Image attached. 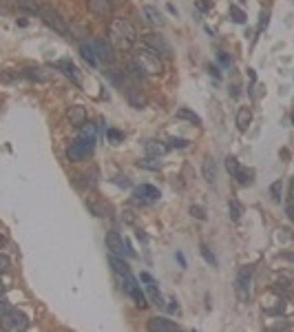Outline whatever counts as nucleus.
<instances>
[{"mask_svg": "<svg viewBox=\"0 0 294 332\" xmlns=\"http://www.w3.org/2000/svg\"><path fill=\"white\" fill-rule=\"evenodd\" d=\"M109 42L113 44V49L117 51H129L133 49V44L137 42V31L129 20L115 18L109 25Z\"/></svg>", "mask_w": 294, "mask_h": 332, "instance_id": "obj_1", "label": "nucleus"}, {"mask_svg": "<svg viewBox=\"0 0 294 332\" xmlns=\"http://www.w3.org/2000/svg\"><path fill=\"white\" fill-rule=\"evenodd\" d=\"M139 69H142L144 76H157V73H162L164 64H162V58L157 56L155 51H151L149 46H144V49H139L135 53V60H133Z\"/></svg>", "mask_w": 294, "mask_h": 332, "instance_id": "obj_2", "label": "nucleus"}, {"mask_svg": "<svg viewBox=\"0 0 294 332\" xmlns=\"http://www.w3.org/2000/svg\"><path fill=\"white\" fill-rule=\"evenodd\" d=\"M38 16L42 18V22H44L46 27H51V29L56 31V33H60V36H66V33H69V27H66L64 18L60 16V13L53 9L51 5H42V7H40V13H38Z\"/></svg>", "mask_w": 294, "mask_h": 332, "instance_id": "obj_3", "label": "nucleus"}, {"mask_svg": "<svg viewBox=\"0 0 294 332\" xmlns=\"http://www.w3.org/2000/svg\"><path fill=\"white\" fill-rule=\"evenodd\" d=\"M93 146H95V142L84 139V137H78V139H73L71 142L69 151H66V157H69V162H82V159L93 151Z\"/></svg>", "mask_w": 294, "mask_h": 332, "instance_id": "obj_4", "label": "nucleus"}, {"mask_svg": "<svg viewBox=\"0 0 294 332\" xmlns=\"http://www.w3.org/2000/svg\"><path fill=\"white\" fill-rule=\"evenodd\" d=\"M142 42H144V46H149L151 51H155V53H159V56H164V58L173 56L170 44L166 42V38L159 36V33H146V36L142 38Z\"/></svg>", "mask_w": 294, "mask_h": 332, "instance_id": "obj_5", "label": "nucleus"}, {"mask_svg": "<svg viewBox=\"0 0 294 332\" xmlns=\"http://www.w3.org/2000/svg\"><path fill=\"white\" fill-rule=\"evenodd\" d=\"M3 325L11 332H18V330H27L29 328V319H27L24 312L20 310H9L7 315H3Z\"/></svg>", "mask_w": 294, "mask_h": 332, "instance_id": "obj_6", "label": "nucleus"}, {"mask_svg": "<svg viewBox=\"0 0 294 332\" xmlns=\"http://www.w3.org/2000/svg\"><path fill=\"white\" fill-rule=\"evenodd\" d=\"M250 279H252V268L250 266H243L237 272V286H235L241 301H248V297H250Z\"/></svg>", "mask_w": 294, "mask_h": 332, "instance_id": "obj_7", "label": "nucleus"}, {"mask_svg": "<svg viewBox=\"0 0 294 332\" xmlns=\"http://www.w3.org/2000/svg\"><path fill=\"white\" fill-rule=\"evenodd\" d=\"M226 169H228V173L237 179L239 184H250V182H252V177H250L252 173H250V171H246V169H241V164H239L232 155L226 157Z\"/></svg>", "mask_w": 294, "mask_h": 332, "instance_id": "obj_8", "label": "nucleus"}, {"mask_svg": "<svg viewBox=\"0 0 294 332\" xmlns=\"http://www.w3.org/2000/svg\"><path fill=\"white\" fill-rule=\"evenodd\" d=\"M106 248H109L113 255L124 257V252H129V244L124 242L122 235H119L117 230H109V232H106Z\"/></svg>", "mask_w": 294, "mask_h": 332, "instance_id": "obj_9", "label": "nucleus"}, {"mask_svg": "<svg viewBox=\"0 0 294 332\" xmlns=\"http://www.w3.org/2000/svg\"><path fill=\"white\" fill-rule=\"evenodd\" d=\"M124 279H126V283H124L126 295H131L133 299H135V303L139 305V308H146V295L142 292V286L137 283V279L131 277V275H126Z\"/></svg>", "mask_w": 294, "mask_h": 332, "instance_id": "obj_10", "label": "nucleus"}, {"mask_svg": "<svg viewBox=\"0 0 294 332\" xmlns=\"http://www.w3.org/2000/svg\"><path fill=\"white\" fill-rule=\"evenodd\" d=\"M86 9L95 18H106L113 13V3L111 0H86Z\"/></svg>", "mask_w": 294, "mask_h": 332, "instance_id": "obj_11", "label": "nucleus"}, {"mask_svg": "<svg viewBox=\"0 0 294 332\" xmlns=\"http://www.w3.org/2000/svg\"><path fill=\"white\" fill-rule=\"evenodd\" d=\"M149 330L151 332H177L179 325L166 317H153L149 321Z\"/></svg>", "mask_w": 294, "mask_h": 332, "instance_id": "obj_12", "label": "nucleus"}, {"mask_svg": "<svg viewBox=\"0 0 294 332\" xmlns=\"http://www.w3.org/2000/svg\"><path fill=\"white\" fill-rule=\"evenodd\" d=\"M56 69H58V71H62L66 78H71V80H73V82H76L78 86L82 84V80H80V76H78V69H76V64H73L69 58H62V60H58V62H56Z\"/></svg>", "mask_w": 294, "mask_h": 332, "instance_id": "obj_13", "label": "nucleus"}, {"mask_svg": "<svg viewBox=\"0 0 294 332\" xmlns=\"http://www.w3.org/2000/svg\"><path fill=\"white\" fill-rule=\"evenodd\" d=\"M66 117H69V122L73 124V126H84L86 124V109L84 106H80V104H73V106H69V111H66Z\"/></svg>", "mask_w": 294, "mask_h": 332, "instance_id": "obj_14", "label": "nucleus"}, {"mask_svg": "<svg viewBox=\"0 0 294 332\" xmlns=\"http://www.w3.org/2000/svg\"><path fill=\"white\" fill-rule=\"evenodd\" d=\"M142 11H144V18H146V22L149 25H153V27H164L166 25V18L162 16V11H159L157 7L146 5Z\"/></svg>", "mask_w": 294, "mask_h": 332, "instance_id": "obj_15", "label": "nucleus"}, {"mask_svg": "<svg viewBox=\"0 0 294 332\" xmlns=\"http://www.w3.org/2000/svg\"><path fill=\"white\" fill-rule=\"evenodd\" d=\"M93 44H95L97 58L102 60V62H111V60H113V44L106 42L104 38H95V40H93Z\"/></svg>", "mask_w": 294, "mask_h": 332, "instance_id": "obj_16", "label": "nucleus"}, {"mask_svg": "<svg viewBox=\"0 0 294 332\" xmlns=\"http://www.w3.org/2000/svg\"><path fill=\"white\" fill-rule=\"evenodd\" d=\"M168 149H170L168 144L157 142V139H149V142H146V155H149V157H155V159L164 157V155H166V151H168Z\"/></svg>", "mask_w": 294, "mask_h": 332, "instance_id": "obj_17", "label": "nucleus"}, {"mask_svg": "<svg viewBox=\"0 0 294 332\" xmlns=\"http://www.w3.org/2000/svg\"><path fill=\"white\" fill-rule=\"evenodd\" d=\"M135 197L142 199V202H153V199H159V191L151 184H142L135 188Z\"/></svg>", "mask_w": 294, "mask_h": 332, "instance_id": "obj_18", "label": "nucleus"}, {"mask_svg": "<svg viewBox=\"0 0 294 332\" xmlns=\"http://www.w3.org/2000/svg\"><path fill=\"white\" fill-rule=\"evenodd\" d=\"M80 53H82V58L89 62L91 66H97V51H95V44L93 42H80Z\"/></svg>", "mask_w": 294, "mask_h": 332, "instance_id": "obj_19", "label": "nucleus"}, {"mask_svg": "<svg viewBox=\"0 0 294 332\" xmlns=\"http://www.w3.org/2000/svg\"><path fill=\"white\" fill-rule=\"evenodd\" d=\"M109 264H111L113 272H117V275H122V277L131 275V268H129V264L124 262V257H119V255H113V252H111V257H109Z\"/></svg>", "mask_w": 294, "mask_h": 332, "instance_id": "obj_20", "label": "nucleus"}, {"mask_svg": "<svg viewBox=\"0 0 294 332\" xmlns=\"http://www.w3.org/2000/svg\"><path fill=\"white\" fill-rule=\"evenodd\" d=\"M202 171H204V179H206V182L212 184L217 179V164H215V159H212V157H206L204 159Z\"/></svg>", "mask_w": 294, "mask_h": 332, "instance_id": "obj_21", "label": "nucleus"}, {"mask_svg": "<svg viewBox=\"0 0 294 332\" xmlns=\"http://www.w3.org/2000/svg\"><path fill=\"white\" fill-rule=\"evenodd\" d=\"M250 120H252V111L248 109V106H241V109H239V113H237V126H239V131L248 129Z\"/></svg>", "mask_w": 294, "mask_h": 332, "instance_id": "obj_22", "label": "nucleus"}, {"mask_svg": "<svg viewBox=\"0 0 294 332\" xmlns=\"http://www.w3.org/2000/svg\"><path fill=\"white\" fill-rule=\"evenodd\" d=\"M177 117H179V120H188V122L197 124V126L202 124V117H199L195 111H190L188 106H182V109H177Z\"/></svg>", "mask_w": 294, "mask_h": 332, "instance_id": "obj_23", "label": "nucleus"}, {"mask_svg": "<svg viewBox=\"0 0 294 332\" xmlns=\"http://www.w3.org/2000/svg\"><path fill=\"white\" fill-rule=\"evenodd\" d=\"M27 76H29L31 80H38V82H46V80H51L53 73L49 69H42V66H40V69H29Z\"/></svg>", "mask_w": 294, "mask_h": 332, "instance_id": "obj_24", "label": "nucleus"}, {"mask_svg": "<svg viewBox=\"0 0 294 332\" xmlns=\"http://www.w3.org/2000/svg\"><path fill=\"white\" fill-rule=\"evenodd\" d=\"M16 7H18V9L29 11V13H40V7H42V5H38L36 0H16Z\"/></svg>", "mask_w": 294, "mask_h": 332, "instance_id": "obj_25", "label": "nucleus"}, {"mask_svg": "<svg viewBox=\"0 0 294 332\" xmlns=\"http://www.w3.org/2000/svg\"><path fill=\"white\" fill-rule=\"evenodd\" d=\"M146 288H149V297L153 299V303L155 305H164V297H162V292L157 290V283H146Z\"/></svg>", "mask_w": 294, "mask_h": 332, "instance_id": "obj_26", "label": "nucleus"}, {"mask_svg": "<svg viewBox=\"0 0 294 332\" xmlns=\"http://www.w3.org/2000/svg\"><path fill=\"white\" fill-rule=\"evenodd\" d=\"M95 135H97L95 124H84V126H80V137H84V139H91V142H95Z\"/></svg>", "mask_w": 294, "mask_h": 332, "instance_id": "obj_27", "label": "nucleus"}, {"mask_svg": "<svg viewBox=\"0 0 294 332\" xmlns=\"http://www.w3.org/2000/svg\"><path fill=\"white\" fill-rule=\"evenodd\" d=\"M228 210H230V217L235 219V222H239V219H241L243 208H241V204H239L237 199H230V202H228Z\"/></svg>", "mask_w": 294, "mask_h": 332, "instance_id": "obj_28", "label": "nucleus"}, {"mask_svg": "<svg viewBox=\"0 0 294 332\" xmlns=\"http://www.w3.org/2000/svg\"><path fill=\"white\" fill-rule=\"evenodd\" d=\"M129 102H131V106H135V109H142L146 104V98L137 91H129Z\"/></svg>", "mask_w": 294, "mask_h": 332, "instance_id": "obj_29", "label": "nucleus"}, {"mask_svg": "<svg viewBox=\"0 0 294 332\" xmlns=\"http://www.w3.org/2000/svg\"><path fill=\"white\" fill-rule=\"evenodd\" d=\"M230 18L235 20L237 25H243V22H246V13H243L241 9H239L237 5H230Z\"/></svg>", "mask_w": 294, "mask_h": 332, "instance_id": "obj_30", "label": "nucleus"}, {"mask_svg": "<svg viewBox=\"0 0 294 332\" xmlns=\"http://www.w3.org/2000/svg\"><path fill=\"white\" fill-rule=\"evenodd\" d=\"M106 139L113 142V144H117V142H122L124 139V133L117 131V129H106Z\"/></svg>", "mask_w": 294, "mask_h": 332, "instance_id": "obj_31", "label": "nucleus"}, {"mask_svg": "<svg viewBox=\"0 0 294 332\" xmlns=\"http://www.w3.org/2000/svg\"><path fill=\"white\" fill-rule=\"evenodd\" d=\"M281 186H283L281 179H277V182L270 186V193H272V199H275V202H281Z\"/></svg>", "mask_w": 294, "mask_h": 332, "instance_id": "obj_32", "label": "nucleus"}, {"mask_svg": "<svg viewBox=\"0 0 294 332\" xmlns=\"http://www.w3.org/2000/svg\"><path fill=\"white\" fill-rule=\"evenodd\" d=\"M168 146H170V149H186V146H188V139L170 137V139H168Z\"/></svg>", "mask_w": 294, "mask_h": 332, "instance_id": "obj_33", "label": "nucleus"}, {"mask_svg": "<svg viewBox=\"0 0 294 332\" xmlns=\"http://www.w3.org/2000/svg\"><path fill=\"white\" fill-rule=\"evenodd\" d=\"M190 215H192V217H197V219H202V222H204V219H206V210H204V206H195V204H192V206H190Z\"/></svg>", "mask_w": 294, "mask_h": 332, "instance_id": "obj_34", "label": "nucleus"}, {"mask_svg": "<svg viewBox=\"0 0 294 332\" xmlns=\"http://www.w3.org/2000/svg\"><path fill=\"white\" fill-rule=\"evenodd\" d=\"M151 159V157H149ZM149 159H139L137 166H142V169H153V171H157L159 169V159H155V162H149Z\"/></svg>", "mask_w": 294, "mask_h": 332, "instance_id": "obj_35", "label": "nucleus"}, {"mask_svg": "<svg viewBox=\"0 0 294 332\" xmlns=\"http://www.w3.org/2000/svg\"><path fill=\"white\" fill-rule=\"evenodd\" d=\"M202 255H204V259H206V262H208L210 266H217V257L212 255V252L206 248V246H202Z\"/></svg>", "mask_w": 294, "mask_h": 332, "instance_id": "obj_36", "label": "nucleus"}, {"mask_svg": "<svg viewBox=\"0 0 294 332\" xmlns=\"http://www.w3.org/2000/svg\"><path fill=\"white\" fill-rule=\"evenodd\" d=\"M0 268H3V272L9 270V257H7V252L0 255Z\"/></svg>", "mask_w": 294, "mask_h": 332, "instance_id": "obj_37", "label": "nucleus"}, {"mask_svg": "<svg viewBox=\"0 0 294 332\" xmlns=\"http://www.w3.org/2000/svg\"><path fill=\"white\" fill-rule=\"evenodd\" d=\"M139 281H144V283H155V279H153L149 272H142V275H139Z\"/></svg>", "mask_w": 294, "mask_h": 332, "instance_id": "obj_38", "label": "nucleus"}, {"mask_svg": "<svg viewBox=\"0 0 294 332\" xmlns=\"http://www.w3.org/2000/svg\"><path fill=\"white\" fill-rule=\"evenodd\" d=\"M168 310H170V312H177V315H179V303L175 301V299H170V303H168Z\"/></svg>", "mask_w": 294, "mask_h": 332, "instance_id": "obj_39", "label": "nucleus"}, {"mask_svg": "<svg viewBox=\"0 0 294 332\" xmlns=\"http://www.w3.org/2000/svg\"><path fill=\"white\" fill-rule=\"evenodd\" d=\"M197 7H199V9H210V3H208V0H199V3H197Z\"/></svg>", "mask_w": 294, "mask_h": 332, "instance_id": "obj_40", "label": "nucleus"}, {"mask_svg": "<svg viewBox=\"0 0 294 332\" xmlns=\"http://www.w3.org/2000/svg\"><path fill=\"white\" fill-rule=\"evenodd\" d=\"M219 62H222V64H230V58L226 56V53H219Z\"/></svg>", "mask_w": 294, "mask_h": 332, "instance_id": "obj_41", "label": "nucleus"}, {"mask_svg": "<svg viewBox=\"0 0 294 332\" xmlns=\"http://www.w3.org/2000/svg\"><path fill=\"white\" fill-rule=\"evenodd\" d=\"M177 259H179V264H182V268H186V259H184L182 252H177Z\"/></svg>", "mask_w": 294, "mask_h": 332, "instance_id": "obj_42", "label": "nucleus"}, {"mask_svg": "<svg viewBox=\"0 0 294 332\" xmlns=\"http://www.w3.org/2000/svg\"><path fill=\"white\" fill-rule=\"evenodd\" d=\"M288 215H290V219H294V204L288 206Z\"/></svg>", "mask_w": 294, "mask_h": 332, "instance_id": "obj_43", "label": "nucleus"}, {"mask_svg": "<svg viewBox=\"0 0 294 332\" xmlns=\"http://www.w3.org/2000/svg\"><path fill=\"white\" fill-rule=\"evenodd\" d=\"M290 195L294 197V177H292V182H290Z\"/></svg>", "mask_w": 294, "mask_h": 332, "instance_id": "obj_44", "label": "nucleus"}, {"mask_svg": "<svg viewBox=\"0 0 294 332\" xmlns=\"http://www.w3.org/2000/svg\"><path fill=\"white\" fill-rule=\"evenodd\" d=\"M292 122H294V113H292Z\"/></svg>", "mask_w": 294, "mask_h": 332, "instance_id": "obj_45", "label": "nucleus"}]
</instances>
